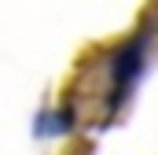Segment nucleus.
<instances>
[{
    "label": "nucleus",
    "instance_id": "obj_1",
    "mask_svg": "<svg viewBox=\"0 0 158 155\" xmlns=\"http://www.w3.org/2000/svg\"><path fill=\"white\" fill-rule=\"evenodd\" d=\"M136 63H140V44H129V48L118 55V63H114V74H118V81H129V78L136 74Z\"/></svg>",
    "mask_w": 158,
    "mask_h": 155
}]
</instances>
